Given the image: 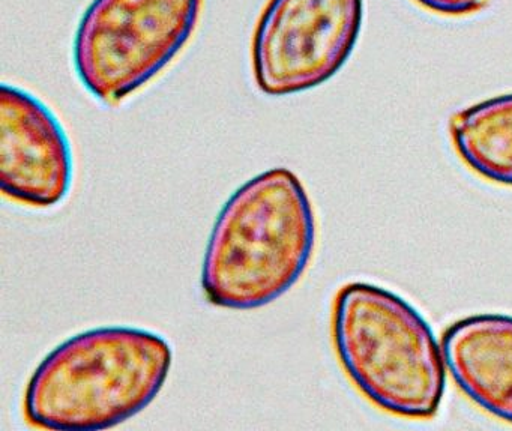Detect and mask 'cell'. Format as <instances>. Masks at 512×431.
Instances as JSON below:
<instances>
[{
	"label": "cell",
	"mask_w": 512,
	"mask_h": 431,
	"mask_svg": "<svg viewBox=\"0 0 512 431\" xmlns=\"http://www.w3.org/2000/svg\"><path fill=\"white\" fill-rule=\"evenodd\" d=\"M203 0H94L74 38L86 89L118 106L160 74L196 29Z\"/></svg>",
	"instance_id": "obj_4"
},
{
	"label": "cell",
	"mask_w": 512,
	"mask_h": 431,
	"mask_svg": "<svg viewBox=\"0 0 512 431\" xmlns=\"http://www.w3.org/2000/svg\"><path fill=\"white\" fill-rule=\"evenodd\" d=\"M172 358L170 344L145 329L106 326L74 335L52 350L29 379L26 419L46 430L116 427L154 401Z\"/></svg>",
	"instance_id": "obj_2"
},
{
	"label": "cell",
	"mask_w": 512,
	"mask_h": 431,
	"mask_svg": "<svg viewBox=\"0 0 512 431\" xmlns=\"http://www.w3.org/2000/svg\"><path fill=\"white\" fill-rule=\"evenodd\" d=\"M335 352L353 385L380 409L430 419L442 403L446 364L424 317L403 298L367 283L338 290Z\"/></svg>",
	"instance_id": "obj_3"
},
{
	"label": "cell",
	"mask_w": 512,
	"mask_h": 431,
	"mask_svg": "<svg viewBox=\"0 0 512 431\" xmlns=\"http://www.w3.org/2000/svg\"><path fill=\"white\" fill-rule=\"evenodd\" d=\"M316 220L304 185L278 167L232 194L206 245L202 289L208 302L254 310L292 289L313 256Z\"/></svg>",
	"instance_id": "obj_1"
},
{
	"label": "cell",
	"mask_w": 512,
	"mask_h": 431,
	"mask_svg": "<svg viewBox=\"0 0 512 431\" xmlns=\"http://www.w3.org/2000/svg\"><path fill=\"white\" fill-rule=\"evenodd\" d=\"M73 155L64 128L46 104L25 89L0 88V190L35 208L67 196Z\"/></svg>",
	"instance_id": "obj_6"
},
{
	"label": "cell",
	"mask_w": 512,
	"mask_h": 431,
	"mask_svg": "<svg viewBox=\"0 0 512 431\" xmlns=\"http://www.w3.org/2000/svg\"><path fill=\"white\" fill-rule=\"evenodd\" d=\"M422 7L445 14V16H467L487 7L490 0H416Z\"/></svg>",
	"instance_id": "obj_9"
},
{
	"label": "cell",
	"mask_w": 512,
	"mask_h": 431,
	"mask_svg": "<svg viewBox=\"0 0 512 431\" xmlns=\"http://www.w3.org/2000/svg\"><path fill=\"white\" fill-rule=\"evenodd\" d=\"M461 160L482 178L512 185V95L455 113L449 122Z\"/></svg>",
	"instance_id": "obj_8"
},
{
	"label": "cell",
	"mask_w": 512,
	"mask_h": 431,
	"mask_svg": "<svg viewBox=\"0 0 512 431\" xmlns=\"http://www.w3.org/2000/svg\"><path fill=\"white\" fill-rule=\"evenodd\" d=\"M440 346L458 388L485 412L512 422V317H464L443 332Z\"/></svg>",
	"instance_id": "obj_7"
},
{
	"label": "cell",
	"mask_w": 512,
	"mask_h": 431,
	"mask_svg": "<svg viewBox=\"0 0 512 431\" xmlns=\"http://www.w3.org/2000/svg\"><path fill=\"white\" fill-rule=\"evenodd\" d=\"M362 10V0H269L251 44L257 88L286 97L328 82L355 49Z\"/></svg>",
	"instance_id": "obj_5"
}]
</instances>
